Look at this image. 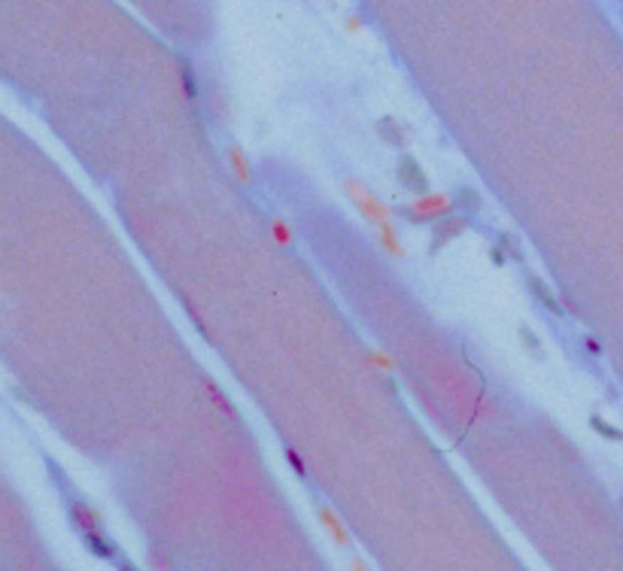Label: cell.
Returning <instances> with one entry per match:
<instances>
[{"label": "cell", "instance_id": "6da1fadb", "mask_svg": "<svg viewBox=\"0 0 623 571\" xmlns=\"http://www.w3.org/2000/svg\"><path fill=\"white\" fill-rule=\"evenodd\" d=\"M453 210H456V204H453L450 195H444V192H429V195H420L417 201L407 204V207H402L399 213L411 225H426V222L435 225L444 219V216H453Z\"/></svg>", "mask_w": 623, "mask_h": 571}, {"label": "cell", "instance_id": "5bb4252c", "mask_svg": "<svg viewBox=\"0 0 623 571\" xmlns=\"http://www.w3.org/2000/svg\"><path fill=\"white\" fill-rule=\"evenodd\" d=\"M271 234H274V241L280 243V246H289L292 243V228L280 219V216H274L271 219Z\"/></svg>", "mask_w": 623, "mask_h": 571}, {"label": "cell", "instance_id": "7c38bea8", "mask_svg": "<svg viewBox=\"0 0 623 571\" xmlns=\"http://www.w3.org/2000/svg\"><path fill=\"white\" fill-rule=\"evenodd\" d=\"M529 289L538 295V298H541V304H545L550 313H562V310H560V304H557V298H553V295H550V289H548V286L541 283V280H529Z\"/></svg>", "mask_w": 623, "mask_h": 571}, {"label": "cell", "instance_id": "3957f363", "mask_svg": "<svg viewBox=\"0 0 623 571\" xmlns=\"http://www.w3.org/2000/svg\"><path fill=\"white\" fill-rule=\"evenodd\" d=\"M399 182H402V189L414 192L417 198L429 195V179H426V174L420 170V164H417L414 155H402V158H399Z\"/></svg>", "mask_w": 623, "mask_h": 571}, {"label": "cell", "instance_id": "4fadbf2b", "mask_svg": "<svg viewBox=\"0 0 623 571\" xmlns=\"http://www.w3.org/2000/svg\"><path fill=\"white\" fill-rule=\"evenodd\" d=\"M204 386H207V392H210V398H213V402H216V404H219V410H222V414H229V417H237V410H234V404H231V402H229V398H225V395H222V389H219V386H216V383H210V380H204Z\"/></svg>", "mask_w": 623, "mask_h": 571}, {"label": "cell", "instance_id": "44dd1931", "mask_svg": "<svg viewBox=\"0 0 623 571\" xmlns=\"http://www.w3.org/2000/svg\"><path fill=\"white\" fill-rule=\"evenodd\" d=\"M490 258H493V265H496V268H502L505 261H508V256H505V249H502V246H493V249H490Z\"/></svg>", "mask_w": 623, "mask_h": 571}, {"label": "cell", "instance_id": "30bf717a", "mask_svg": "<svg viewBox=\"0 0 623 571\" xmlns=\"http://www.w3.org/2000/svg\"><path fill=\"white\" fill-rule=\"evenodd\" d=\"M380 246L387 249L389 256H395V258H402L404 256V246L399 243V234H395V228H392V222H387V225H380Z\"/></svg>", "mask_w": 623, "mask_h": 571}, {"label": "cell", "instance_id": "52a82bcc", "mask_svg": "<svg viewBox=\"0 0 623 571\" xmlns=\"http://www.w3.org/2000/svg\"><path fill=\"white\" fill-rule=\"evenodd\" d=\"M377 134L383 137V143H389V146H404L407 140H404V128L399 122H395L392 116H383L380 122H377Z\"/></svg>", "mask_w": 623, "mask_h": 571}, {"label": "cell", "instance_id": "ba28073f", "mask_svg": "<svg viewBox=\"0 0 623 571\" xmlns=\"http://www.w3.org/2000/svg\"><path fill=\"white\" fill-rule=\"evenodd\" d=\"M83 541L88 544V550H92L95 556H100V559H112V556H116V547H112V541H110L100 529H98V532L83 535Z\"/></svg>", "mask_w": 623, "mask_h": 571}, {"label": "cell", "instance_id": "ffe728a7", "mask_svg": "<svg viewBox=\"0 0 623 571\" xmlns=\"http://www.w3.org/2000/svg\"><path fill=\"white\" fill-rule=\"evenodd\" d=\"M362 25H365V19H362V16H350V19L344 21V28H347L350 33H359V31H362Z\"/></svg>", "mask_w": 623, "mask_h": 571}, {"label": "cell", "instance_id": "8992f818", "mask_svg": "<svg viewBox=\"0 0 623 571\" xmlns=\"http://www.w3.org/2000/svg\"><path fill=\"white\" fill-rule=\"evenodd\" d=\"M316 517H320V523L328 529V535H332V541H337L341 547H347L350 544V535H347V529H344V523L335 517V510L328 508V505H320V510H316Z\"/></svg>", "mask_w": 623, "mask_h": 571}, {"label": "cell", "instance_id": "5b68a950", "mask_svg": "<svg viewBox=\"0 0 623 571\" xmlns=\"http://www.w3.org/2000/svg\"><path fill=\"white\" fill-rule=\"evenodd\" d=\"M70 520H73V526L79 529V535H88V532L100 529V513L95 508L83 505V501H73V505H70Z\"/></svg>", "mask_w": 623, "mask_h": 571}, {"label": "cell", "instance_id": "ac0fdd59", "mask_svg": "<svg viewBox=\"0 0 623 571\" xmlns=\"http://www.w3.org/2000/svg\"><path fill=\"white\" fill-rule=\"evenodd\" d=\"M459 201L468 207V213H474V210L481 207V201H478V195H474L471 189H459V198H456V204H459Z\"/></svg>", "mask_w": 623, "mask_h": 571}, {"label": "cell", "instance_id": "2e32d148", "mask_svg": "<svg viewBox=\"0 0 623 571\" xmlns=\"http://www.w3.org/2000/svg\"><path fill=\"white\" fill-rule=\"evenodd\" d=\"M590 422H593V429H596V431H599V435H602V438H611V441H623V435H620V431H617L614 426H608V422H605V419H599V417H593Z\"/></svg>", "mask_w": 623, "mask_h": 571}, {"label": "cell", "instance_id": "e0dca14e", "mask_svg": "<svg viewBox=\"0 0 623 571\" xmlns=\"http://www.w3.org/2000/svg\"><path fill=\"white\" fill-rule=\"evenodd\" d=\"M283 456H286V462L292 465V471H295L298 477H308V465L301 462V456H298L295 450H292V447H286V453H283Z\"/></svg>", "mask_w": 623, "mask_h": 571}, {"label": "cell", "instance_id": "277c9868", "mask_svg": "<svg viewBox=\"0 0 623 571\" xmlns=\"http://www.w3.org/2000/svg\"><path fill=\"white\" fill-rule=\"evenodd\" d=\"M468 231V219L466 216H444L441 222H435V231H432V243H429V253H438L444 243H450L453 237L466 234Z\"/></svg>", "mask_w": 623, "mask_h": 571}, {"label": "cell", "instance_id": "9a60e30c", "mask_svg": "<svg viewBox=\"0 0 623 571\" xmlns=\"http://www.w3.org/2000/svg\"><path fill=\"white\" fill-rule=\"evenodd\" d=\"M365 356H368V362H371V365H377L380 371H392V368H395V362H392V359H389L383 350H368Z\"/></svg>", "mask_w": 623, "mask_h": 571}, {"label": "cell", "instance_id": "9c48e42d", "mask_svg": "<svg viewBox=\"0 0 623 571\" xmlns=\"http://www.w3.org/2000/svg\"><path fill=\"white\" fill-rule=\"evenodd\" d=\"M229 164H231V174L249 186L253 182V174H249V164H246V155L241 152V146H229Z\"/></svg>", "mask_w": 623, "mask_h": 571}, {"label": "cell", "instance_id": "7402d4cb", "mask_svg": "<svg viewBox=\"0 0 623 571\" xmlns=\"http://www.w3.org/2000/svg\"><path fill=\"white\" fill-rule=\"evenodd\" d=\"M584 347H587V350H590V352H593V356H599V352H602V350H599V344H596V340H593V337H587V340H584Z\"/></svg>", "mask_w": 623, "mask_h": 571}, {"label": "cell", "instance_id": "7a4b0ae2", "mask_svg": "<svg viewBox=\"0 0 623 571\" xmlns=\"http://www.w3.org/2000/svg\"><path fill=\"white\" fill-rule=\"evenodd\" d=\"M347 195L356 201V207L362 210V216H365L368 222H374V225H387V222H389V216H392V213H389L387 207H383V204H380L377 198H374L371 192H368L365 186H362V182L350 179V182H347Z\"/></svg>", "mask_w": 623, "mask_h": 571}, {"label": "cell", "instance_id": "d6986e66", "mask_svg": "<svg viewBox=\"0 0 623 571\" xmlns=\"http://www.w3.org/2000/svg\"><path fill=\"white\" fill-rule=\"evenodd\" d=\"M520 335H523V344H526V350H535L538 356H541V344H538V337L532 335L529 328H520Z\"/></svg>", "mask_w": 623, "mask_h": 571}, {"label": "cell", "instance_id": "8fae6325", "mask_svg": "<svg viewBox=\"0 0 623 571\" xmlns=\"http://www.w3.org/2000/svg\"><path fill=\"white\" fill-rule=\"evenodd\" d=\"M179 79H183V95L189 100H195L198 98V79H195V73H192L189 61H179Z\"/></svg>", "mask_w": 623, "mask_h": 571}]
</instances>
